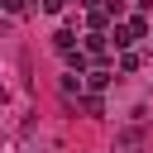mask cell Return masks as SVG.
Returning a JSON list of instances; mask_svg holds the SVG:
<instances>
[{"label": "cell", "mask_w": 153, "mask_h": 153, "mask_svg": "<svg viewBox=\"0 0 153 153\" xmlns=\"http://www.w3.org/2000/svg\"><path fill=\"white\" fill-rule=\"evenodd\" d=\"M110 38H115V48L124 53V48H134L139 38H148V19H143V14H139V19H124V24H115Z\"/></svg>", "instance_id": "6da1fadb"}, {"label": "cell", "mask_w": 153, "mask_h": 153, "mask_svg": "<svg viewBox=\"0 0 153 153\" xmlns=\"http://www.w3.org/2000/svg\"><path fill=\"white\" fill-rule=\"evenodd\" d=\"M120 14H124L120 0H86V24H91V29H105V24L120 19Z\"/></svg>", "instance_id": "7a4b0ae2"}, {"label": "cell", "mask_w": 153, "mask_h": 153, "mask_svg": "<svg viewBox=\"0 0 153 153\" xmlns=\"http://www.w3.org/2000/svg\"><path fill=\"white\" fill-rule=\"evenodd\" d=\"M81 53H86V57H105V53H110V38H105L100 29H91L86 43H81Z\"/></svg>", "instance_id": "3957f363"}, {"label": "cell", "mask_w": 153, "mask_h": 153, "mask_svg": "<svg viewBox=\"0 0 153 153\" xmlns=\"http://www.w3.org/2000/svg\"><path fill=\"white\" fill-rule=\"evenodd\" d=\"M53 48H57V53L67 57V53L76 48V33H72V29H57V33H53Z\"/></svg>", "instance_id": "277c9868"}, {"label": "cell", "mask_w": 153, "mask_h": 153, "mask_svg": "<svg viewBox=\"0 0 153 153\" xmlns=\"http://www.w3.org/2000/svg\"><path fill=\"white\" fill-rule=\"evenodd\" d=\"M105 86H110V72L105 67H91L86 72V91H105Z\"/></svg>", "instance_id": "5b68a950"}, {"label": "cell", "mask_w": 153, "mask_h": 153, "mask_svg": "<svg viewBox=\"0 0 153 153\" xmlns=\"http://www.w3.org/2000/svg\"><path fill=\"white\" fill-rule=\"evenodd\" d=\"M81 115H105V100H100V91H86V96H81Z\"/></svg>", "instance_id": "8992f818"}, {"label": "cell", "mask_w": 153, "mask_h": 153, "mask_svg": "<svg viewBox=\"0 0 153 153\" xmlns=\"http://www.w3.org/2000/svg\"><path fill=\"white\" fill-rule=\"evenodd\" d=\"M139 143H143V134H139V129H129V134H120V139H115V153H134Z\"/></svg>", "instance_id": "52a82bcc"}, {"label": "cell", "mask_w": 153, "mask_h": 153, "mask_svg": "<svg viewBox=\"0 0 153 153\" xmlns=\"http://www.w3.org/2000/svg\"><path fill=\"white\" fill-rule=\"evenodd\" d=\"M139 62H143V57H139L134 48H124V53H120V72H139Z\"/></svg>", "instance_id": "ba28073f"}, {"label": "cell", "mask_w": 153, "mask_h": 153, "mask_svg": "<svg viewBox=\"0 0 153 153\" xmlns=\"http://www.w3.org/2000/svg\"><path fill=\"white\" fill-rule=\"evenodd\" d=\"M62 96H67V100H72V96H81V76H76V72H67V76H62Z\"/></svg>", "instance_id": "9c48e42d"}, {"label": "cell", "mask_w": 153, "mask_h": 153, "mask_svg": "<svg viewBox=\"0 0 153 153\" xmlns=\"http://www.w3.org/2000/svg\"><path fill=\"white\" fill-rule=\"evenodd\" d=\"M0 10H5V14H24V10H29V0H0Z\"/></svg>", "instance_id": "30bf717a"}, {"label": "cell", "mask_w": 153, "mask_h": 153, "mask_svg": "<svg viewBox=\"0 0 153 153\" xmlns=\"http://www.w3.org/2000/svg\"><path fill=\"white\" fill-rule=\"evenodd\" d=\"M62 5H67V0H43V10H48V14H57Z\"/></svg>", "instance_id": "8fae6325"}, {"label": "cell", "mask_w": 153, "mask_h": 153, "mask_svg": "<svg viewBox=\"0 0 153 153\" xmlns=\"http://www.w3.org/2000/svg\"><path fill=\"white\" fill-rule=\"evenodd\" d=\"M0 100H5V86H0Z\"/></svg>", "instance_id": "7c38bea8"}, {"label": "cell", "mask_w": 153, "mask_h": 153, "mask_svg": "<svg viewBox=\"0 0 153 153\" xmlns=\"http://www.w3.org/2000/svg\"><path fill=\"white\" fill-rule=\"evenodd\" d=\"M148 38H153V24H148Z\"/></svg>", "instance_id": "4fadbf2b"}]
</instances>
